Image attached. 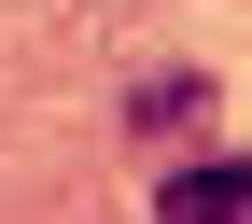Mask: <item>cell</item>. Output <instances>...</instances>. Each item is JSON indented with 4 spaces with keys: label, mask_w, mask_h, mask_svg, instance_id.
I'll list each match as a JSON object with an SVG mask.
<instances>
[{
    "label": "cell",
    "mask_w": 252,
    "mask_h": 224,
    "mask_svg": "<svg viewBox=\"0 0 252 224\" xmlns=\"http://www.w3.org/2000/svg\"><path fill=\"white\" fill-rule=\"evenodd\" d=\"M238 210H252V168L238 154H196V168L154 182V224H238Z\"/></svg>",
    "instance_id": "6da1fadb"
},
{
    "label": "cell",
    "mask_w": 252,
    "mask_h": 224,
    "mask_svg": "<svg viewBox=\"0 0 252 224\" xmlns=\"http://www.w3.org/2000/svg\"><path fill=\"white\" fill-rule=\"evenodd\" d=\"M126 112H140V126H196V112H210V84H196V70H154Z\"/></svg>",
    "instance_id": "7a4b0ae2"
}]
</instances>
